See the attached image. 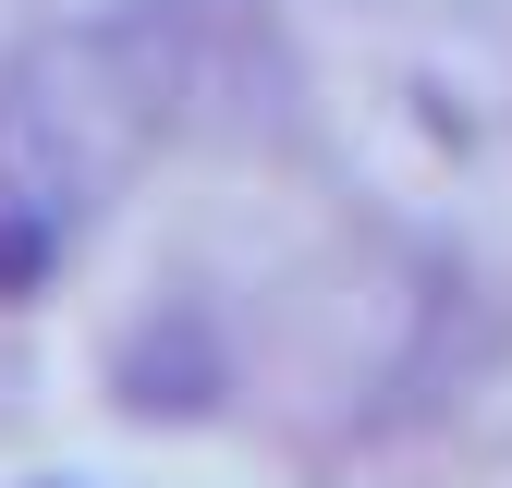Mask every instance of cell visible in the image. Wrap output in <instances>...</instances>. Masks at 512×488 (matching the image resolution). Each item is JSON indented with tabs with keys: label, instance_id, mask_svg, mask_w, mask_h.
Here are the masks:
<instances>
[{
	"label": "cell",
	"instance_id": "1",
	"mask_svg": "<svg viewBox=\"0 0 512 488\" xmlns=\"http://www.w3.org/2000/svg\"><path fill=\"white\" fill-rule=\"evenodd\" d=\"M293 110L269 0H98L0 61V208L86 232L171 147H244Z\"/></svg>",
	"mask_w": 512,
	"mask_h": 488
},
{
	"label": "cell",
	"instance_id": "2",
	"mask_svg": "<svg viewBox=\"0 0 512 488\" xmlns=\"http://www.w3.org/2000/svg\"><path fill=\"white\" fill-rule=\"evenodd\" d=\"M37 488H74V476H37Z\"/></svg>",
	"mask_w": 512,
	"mask_h": 488
}]
</instances>
